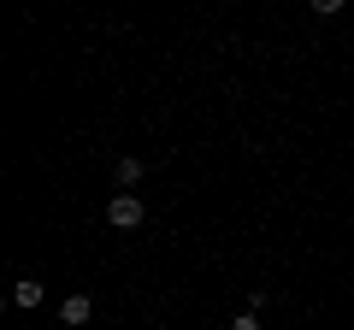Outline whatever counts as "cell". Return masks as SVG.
Here are the masks:
<instances>
[{"label":"cell","mask_w":354,"mask_h":330,"mask_svg":"<svg viewBox=\"0 0 354 330\" xmlns=\"http://www.w3.org/2000/svg\"><path fill=\"white\" fill-rule=\"evenodd\" d=\"M142 218H148L142 195H113V201H106V224L113 230H142Z\"/></svg>","instance_id":"cell-1"},{"label":"cell","mask_w":354,"mask_h":330,"mask_svg":"<svg viewBox=\"0 0 354 330\" xmlns=\"http://www.w3.org/2000/svg\"><path fill=\"white\" fill-rule=\"evenodd\" d=\"M142 171H148V165H142L136 153H124V159L113 165V177H118V195H136V183H142Z\"/></svg>","instance_id":"cell-2"},{"label":"cell","mask_w":354,"mask_h":330,"mask_svg":"<svg viewBox=\"0 0 354 330\" xmlns=\"http://www.w3.org/2000/svg\"><path fill=\"white\" fill-rule=\"evenodd\" d=\"M59 318H65V324H88V318H95V301H88V295H65Z\"/></svg>","instance_id":"cell-3"},{"label":"cell","mask_w":354,"mask_h":330,"mask_svg":"<svg viewBox=\"0 0 354 330\" xmlns=\"http://www.w3.org/2000/svg\"><path fill=\"white\" fill-rule=\"evenodd\" d=\"M41 295H48V283H36V278L12 283V307H41Z\"/></svg>","instance_id":"cell-4"},{"label":"cell","mask_w":354,"mask_h":330,"mask_svg":"<svg viewBox=\"0 0 354 330\" xmlns=\"http://www.w3.org/2000/svg\"><path fill=\"white\" fill-rule=\"evenodd\" d=\"M230 330H266V324H260V313H242V318H230Z\"/></svg>","instance_id":"cell-5"}]
</instances>
